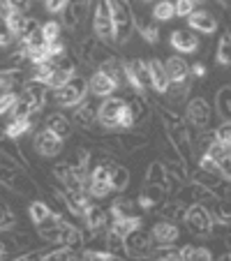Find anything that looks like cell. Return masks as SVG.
Returning a JSON list of instances; mask_svg holds the SVG:
<instances>
[{
	"mask_svg": "<svg viewBox=\"0 0 231 261\" xmlns=\"http://www.w3.org/2000/svg\"><path fill=\"white\" fill-rule=\"evenodd\" d=\"M37 111H35L33 107H30L25 99H16V104H14V109L10 111V118H30V116H35Z\"/></svg>",
	"mask_w": 231,
	"mask_h": 261,
	"instance_id": "obj_48",
	"label": "cell"
},
{
	"mask_svg": "<svg viewBox=\"0 0 231 261\" xmlns=\"http://www.w3.org/2000/svg\"><path fill=\"white\" fill-rule=\"evenodd\" d=\"M226 155H229V158H231V143H229V146H226Z\"/></svg>",
	"mask_w": 231,
	"mask_h": 261,
	"instance_id": "obj_60",
	"label": "cell"
},
{
	"mask_svg": "<svg viewBox=\"0 0 231 261\" xmlns=\"http://www.w3.org/2000/svg\"><path fill=\"white\" fill-rule=\"evenodd\" d=\"M42 33H44L46 42H58L60 33H63V23L60 21H46V23H42Z\"/></svg>",
	"mask_w": 231,
	"mask_h": 261,
	"instance_id": "obj_47",
	"label": "cell"
},
{
	"mask_svg": "<svg viewBox=\"0 0 231 261\" xmlns=\"http://www.w3.org/2000/svg\"><path fill=\"white\" fill-rule=\"evenodd\" d=\"M152 211L160 215V220H171V222H183L187 213V203H183L181 199L176 197H167L162 203L152 208Z\"/></svg>",
	"mask_w": 231,
	"mask_h": 261,
	"instance_id": "obj_21",
	"label": "cell"
},
{
	"mask_svg": "<svg viewBox=\"0 0 231 261\" xmlns=\"http://www.w3.org/2000/svg\"><path fill=\"white\" fill-rule=\"evenodd\" d=\"M150 259L176 261V259H181V247H176L173 243H158V245L150 250Z\"/></svg>",
	"mask_w": 231,
	"mask_h": 261,
	"instance_id": "obj_38",
	"label": "cell"
},
{
	"mask_svg": "<svg viewBox=\"0 0 231 261\" xmlns=\"http://www.w3.org/2000/svg\"><path fill=\"white\" fill-rule=\"evenodd\" d=\"M28 79L21 67H3L0 69V93L5 90H19L21 84Z\"/></svg>",
	"mask_w": 231,
	"mask_h": 261,
	"instance_id": "obj_28",
	"label": "cell"
},
{
	"mask_svg": "<svg viewBox=\"0 0 231 261\" xmlns=\"http://www.w3.org/2000/svg\"><path fill=\"white\" fill-rule=\"evenodd\" d=\"M97 97H93V95H88V97L84 99V102H79L76 107L72 109V123L76 125V127L81 129H93V125L97 123Z\"/></svg>",
	"mask_w": 231,
	"mask_h": 261,
	"instance_id": "obj_13",
	"label": "cell"
},
{
	"mask_svg": "<svg viewBox=\"0 0 231 261\" xmlns=\"http://www.w3.org/2000/svg\"><path fill=\"white\" fill-rule=\"evenodd\" d=\"M0 185H5L7 190L21 194V197H28V199L40 197L37 182L25 173L23 167H0Z\"/></svg>",
	"mask_w": 231,
	"mask_h": 261,
	"instance_id": "obj_3",
	"label": "cell"
},
{
	"mask_svg": "<svg viewBox=\"0 0 231 261\" xmlns=\"http://www.w3.org/2000/svg\"><path fill=\"white\" fill-rule=\"evenodd\" d=\"M49 90L51 88L44 84V81L28 76V79L21 84V88H19V97L25 99V102H28L30 107L40 114L42 109H44V104H46V95H49Z\"/></svg>",
	"mask_w": 231,
	"mask_h": 261,
	"instance_id": "obj_11",
	"label": "cell"
},
{
	"mask_svg": "<svg viewBox=\"0 0 231 261\" xmlns=\"http://www.w3.org/2000/svg\"><path fill=\"white\" fill-rule=\"evenodd\" d=\"M213 137H215V141H220V143H224V146H229V143H231V120H222V123L215 127Z\"/></svg>",
	"mask_w": 231,
	"mask_h": 261,
	"instance_id": "obj_50",
	"label": "cell"
},
{
	"mask_svg": "<svg viewBox=\"0 0 231 261\" xmlns=\"http://www.w3.org/2000/svg\"><path fill=\"white\" fill-rule=\"evenodd\" d=\"M5 16H7V23H10L12 33H14V37L21 33V28H23L25 23V14L21 10H14V7H7L5 10Z\"/></svg>",
	"mask_w": 231,
	"mask_h": 261,
	"instance_id": "obj_45",
	"label": "cell"
},
{
	"mask_svg": "<svg viewBox=\"0 0 231 261\" xmlns=\"http://www.w3.org/2000/svg\"><path fill=\"white\" fill-rule=\"evenodd\" d=\"M104 247H107V250L113 254V259H127L125 238L120 236V233L111 231V229H107V233H104Z\"/></svg>",
	"mask_w": 231,
	"mask_h": 261,
	"instance_id": "obj_33",
	"label": "cell"
},
{
	"mask_svg": "<svg viewBox=\"0 0 231 261\" xmlns=\"http://www.w3.org/2000/svg\"><path fill=\"white\" fill-rule=\"evenodd\" d=\"M183 224H185V229L192 236H197V238L213 236V229H215V220H213L211 208L203 206V203H192V206H187Z\"/></svg>",
	"mask_w": 231,
	"mask_h": 261,
	"instance_id": "obj_5",
	"label": "cell"
},
{
	"mask_svg": "<svg viewBox=\"0 0 231 261\" xmlns=\"http://www.w3.org/2000/svg\"><path fill=\"white\" fill-rule=\"evenodd\" d=\"M123 104H125V97H113V95L104 97L97 109V123L104 129H118V114L123 109Z\"/></svg>",
	"mask_w": 231,
	"mask_h": 261,
	"instance_id": "obj_16",
	"label": "cell"
},
{
	"mask_svg": "<svg viewBox=\"0 0 231 261\" xmlns=\"http://www.w3.org/2000/svg\"><path fill=\"white\" fill-rule=\"evenodd\" d=\"M143 3H152V0H143Z\"/></svg>",
	"mask_w": 231,
	"mask_h": 261,
	"instance_id": "obj_62",
	"label": "cell"
},
{
	"mask_svg": "<svg viewBox=\"0 0 231 261\" xmlns=\"http://www.w3.org/2000/svg\"><path fill=\"white\" fill-rule=\"evenodd\" d=\"M169 44L178 54H194V51H199L201 40H199V33H194L192 28H178L169 35Z\"/></svg>",
	"mask_w": 231,
	"mask_h": 261,
	"instance_id": "obj_17",
	"label": "cell"
},
{
	"mask_svg": "<svg viewBox=\"0 0 231 261\" xmlns=\"http://www.w3.org/2000/svg\"><path fill=\"white\" fill-rule=\"evenodd\" d=\"M226 3H229V5H231V0H226Z\"/></svg>",
	"mask_w": 231,
	"mask_h": 261,
	"instance_id": "obj_63",
	"label": "cell"
},
{
	"mask_svg": "<svg viewBox=\"0 0 231 261\" xmlns=\"http://www.w3.org/2000/svg\"><path fill=\"white\" fill-rule=\"evenodd\" d=\"M215 107L222 120H231V86L220 88V93L215 95Z\"/></svg>",
	"mask_w": 231,
	"mask_h": 261,
	"instance_id": "obj_41",
	"label": "cell"
},
{
	"mask_svg": "<svg viewBox=\"0 0 231 261\" xmlns=\"http://www.w3.org/2000/svg\"><path fill=\"white\" fill-rule=\"evenodd\" d=\"M148 65V72H150V84H152V90L158 95H164L169 90V76H167V69H164V63L160 58H148L146 60Z\"/></svg>",
	"mask_w": 231,
	"mask_h": 261,
	"instance_id": "obj_22",
	"label": "cell"
},
{
	"mask_svg": "<svg viewBox=\"0 0 231 261\" xmlns=\"http://www.w3.org/2000/svg\"><path fill=\"white\" fill-rule=\"evenodd\" d=\"M224 259H231V247H229V252L224 254Z\"/></svg>",
	"mask_w": 231,
	"mask_h": 261,
	"instance_id": "obj_61",
	"label": "cell"
},
{
	"mask_svg": "<svg viewBox=\"0 0 231 261\" xmlns=\"http://www.w3.org/2000/svg\"><path fill=\"white\" fill-rule=\"evenodd\" d=\"M143 224L141 215H130V217H113L111 222H109V229L116 233H120V236H127L130 231H134V229H139Z\"/></svg>",
	"mask_w": 231,
	"mask_h": 261,
	"instance_id": "obj_31",
	"label": "cell"
},
{
	"mask_svg": "<svg viewBox=\"0 0 231 261\" xmlns=\"http://www.w3.org/2000/svg\"><path fill=\"white\" fill-rule=\"evenodd\" d=\"M203 76H208V67L201 63V60L190 65V79H203Z\"/></svg>",
	"mask_w": 231,
	"mask_h": 261,
	"instance_id": "obj_53",
	"label": "cell"
},
{
	"mask_svg": "<svg viewBox=\"0 0 231 261\" xmlns=\"http://www.w3.org/2000/svg\"><path fill=\"white\" fill-rule=\"evenodd\" d=\"M72 76H76V74H72V72H67V69H60L58 65H54V60H51V67H49V74H46L44 79V84L49 86L51 90H56V88H60V86H65Z\"/></svg>",
	"mask_w": 231,
	"mask_h": 261,
	"instance_id": "obj_35",
	"label": "cell"
},
{
	"mask_svg": "<svg viewBox=\"0 0 231 261\" xmlns=\"http://www.w3.org/2000/svg\"><path fill=\"white\" fill-rule=\"evenodd\" d=\"M104 148H109L111 153L120 150V153H137L150 146V137L143 132H132V129H120L118 134H109V137L99 139Z\"/></svg>",
	"mask_w": 231,
	"mask_h": 261,
	"instance_id": "obj_4",
	"label": "cell"
},
{
	"mask_svg": "<svg viewBox=\"0 0 231 261\" xmlns=\"http://www.w3.org/2000/svg\"><path fill=\"white\" fill-rule=\"evenodd\" d=\"M28 213H30V220H33L35 224H40V222H44L49 215H54V208L37 197V199H33V201H30Z\"/></svg>",
	"mask_w": 231,
	"mask_h": 261,
	"instance_id": "obj_40",
	"label": "cell"
},
{
	"mask_svg": "<svg viewBox=\"0 0 231 261\" xmlns=\"http://www.w3.org/2000/svg\"><path fill=\"white\" fill-rule=\"evenodd\" d=\"M215 58H217V65L222 67H231V33L224 30L217 42V49H215Z\"/></svg>",
	"mask_w": 231,
	"mask_h": 261,
	"instance_id": "obj_39",
	"label": "cell"
},
{
	"mask_svg": "<svg viewBox=\"0 0 231 261\" xmlns=\"http://www.w3.org/2000/svg\"><path fill=\"white\" fill-rule=\"evenodd\" d=\"M125 250H127V259H150L152 233L146 231L143 227L130 231L125 236Z\"/></svg>",
	"mask_w": 231,
	"mask_h": 261,
	"instance_id": "obj_9",
	"label": "cell"
},
{
	"mask_svg": "<svg viewBox=\"0 0 231 261\" xmlns=\"http://www.w3.org/2000/svg\"><path fill=\"white\" fill-rule=\"evenodd\" d=\"M213 252L203 245H194V261H201V259H211Z\"/></svg>",
	"mask_w": 231,
	"mask_h": 261,
	"instance_id": "obj_56",
	"label": "cell"
},
{
	"mask_svg": "<svg viewBox=\"0 0 231 261\" xmlns=\"http://www.w3.org/2000/svg\"><path fill=\"white\" fill-rule=\"evenodd\" d=\"M109 222H111V215H109V208H102V206H95L90 203L88 211L84 215V224H86V238H93V236H99L109 229Z\"/></svg>",
	"mask_w": 231,
	"mask_h": 261,
	"instance_id": "obj_15",
	"label": "cell"
},
{
	"mask_svg": "<svg viewBox=\"0 0 231 261\" xmlns=\"http://www.w3.org/2000/svg\"><path fill=\"white\" fill-rule=\"evenodd\" d=\"M173 10H176V16L187 19L192 12L197 10V3L194 0H173Z\"/></svg>",
	"mask_w": 231,
	"mask_h": 261,
	"instance_id": "obj_51",
	"label": "cell"
},
{
	"mask_svg": "<svg viewBox=\"0 0 231 261\" xmlns=\"http://www.w3.org/2000/svg\"><path fill=\"white\" fill-rule=\"evenodd\" d=\"M164 69H167V76L171 84L190 79V65H187L185 58H181V56H169V58L164 60Z\"/></svg>",
	"mask_w": 231,
	"mask_h": 261,
	"instance_id": "obj_26",
	"label": "cell"
},
{
	"mask_svg": "<svg viewBox=\"0 0 231 261\" xmlns=\"http://www.w3.org/2000/svg\"><path fill=\"white\" fill-rule=\"evenodd\" d=\"M139 203L134 199H127V197H118L113 203H109V215L113 217H130V215H139Z\"/></svg>",
	"mask_w": 231,
	"mask_h": 261,
	"instance_id": "obj_30",
	"label": "cell"
},
{
	"mask_svg": "<svg viewBox=\"0 0 231 261\" xmlns=\"http://www.w3.org/2000/svg\"><path fill=\"white\" fill-rule=\"evenodd\" d=\"M113 19V44L125 46L134 33V12L130 0H107Z\"/></svg>",
	"mask_w": 231,
	"mask_h": 261,
	"instance_id": "obj_2",
	"label": "cell"
},
{
	"mask_svg": "<svg viewBox=\"0 0 231 261\" xmlns=\"http://www.w3.org/2000/svg\"><path fill=\"white\" fill-rule=\"evenodd\" d=\"M7 3H10V7H14V10H21V12L30 10V0H7Z\"/></svg>",
	"mask_w": 231,
	"mask_h": 261,
	"instance_id": "obj_58",
	"label": "cell"
},
{
	"mask_svg": "<svg viewBox=\"0 0 231 261\" xmlns=\"http://www.w3.org/2000/svg\"><path fill=\"white\" fill-rule=\"evenodd\" d=\"M199 169H206V171H220V162L213 160L211 155H201V158H199Z\"/></svg>",
	"mask_w": 231,
	"mask_h": 261,
	"instance_id": "obj_54",
	"label": "cell"
},
{
	"mask_svg": "<svg viewBox=\"0 0 231 261\" xmlns=\"http://www.w3.org/2000/svg\"><path fill=\"white\" fill-rule=\"evenodd\" d=\"M181 261H194V245L181 247Z\"/></svg>",
	"mask_w": 231,
	"mask_h": 261,
	"instance_id": "obj_57",
	"label": "cell"
},
{
	"mask_svg": "<svg viewBox=\"0 0 231 261\" xmlns=\"http://www.w3.org/2000/svg\"><path fill=\"white\" fill-rule=\"evenodd\" d=\"M93 33L97 40L113 44V19L107 0H97L93 12Z\"/></svg>",
	"mask_w": 231,
	"mask_h": 261,
	"instance_id": "obj_10",
	"label": "cell"
},
{
	"mask_svg": "<svg viewBox=\"0 0 231 261\" xmlns=\"http://www.w3.org/2000/svg\"><path fill=\"white\" fill-rule=\"evenodd\" d=\"M213 118H215V111H213L211 102L203 97H192L185 107V120L190 125H194L197 129L206 132L213 125Z\"/></svg>",
	"mask_w": 231,
	"mask_h": 261,
	"instance_id": "obj_7",
	"label": "cell"
},
{
	"mask_svg": "<svg viewBox=\"0 0 231 261\" xmlns=\"http://www.w3.org/2000/svg\"><path fill=\"white\" fill-rule=\"evenodd\" d=\"M44 127H49L54 134H58L60 139H69L74 134V123L67 118L65 114H60V111H54V114H49L46 116V120H44Z\"/></svg>",
	"mask_w": 231,
	"mask_h": 261,
	"instance_id": "obj_25",
	"label": "cell"
},
{
	"mask_svg": "<svg viewBox=\"0 0 231 261\" xmlns=\"http://www.w3.org/2000/svg\"><path fill=\"white\" fill-rule=\"evenodd\" d=\"M167 197H169V192L162 188V185L146 182V185L141 188V192H139V197H137V203L143 213H152V208L158 206V203H162Z\"/></svg>",
	"mask_w": 231,
	"mask_h": 261,
	"instance_id": "obj_20",
	"label": "cell"
},
{
	"mask_svg": "<svg viewBox=\"0 0 231 261\" xmlns=\"http://www.w3.org/2000/svg\"><path fill=\"white\" fill-rule=\"evenodd\" d=\"M5 129L12 139L25 137L28 132L35 129V116H30V118H10V123L5 125Z\"/></svg>",
	"mask_w": 231,
	"mask_h": 261,
	"instance_id": "obj_34",
	"label": "cell"
},
{
	"mask_svg": "<svg viewBox=\"0 0 231 261\" xmlns=\"http://www.w3.org/2000/svg\"><path fill=\"white\" fill-rule=\"evenodd\" d=\"M74 54H76V60H81L84 65H88V67H93V69H99L102 65L120 58L109 42L97 40L95 35L93 37H81V40L74 44Z\"/></svg>",
	"mask_w": 231,
	"mask_h": 261,
	"instance_id": "obj_1",
	"label": "cell"
},
{
	"mask_svg": "<svg viewBox=\"0 0 231 261\" xmlns=\"http://www.w3.org/2000/svg\"><path fill=\"white\" fill-rule=\"evenodd\" d=\"M16 227V213L7 201H0V231H12Z\"/></svg>",
	"mask_w": 231,
	"mask_h": 261,
	"instance_id": "obj_44",
	"label": "cell"
},
{
	"mask_svg": "<svg viewBox=\"0 0 231 261\" xmlns=\"http://www.w3.org/2000/svg\"><path fill=\"white\" fill-rule=\"evenodd\" d=\"M33 146L42 158H58L63 153V139L54 134L49 127H40L33 137Z\"/></svg>",
	"mask_w": 231,
	"mask_h": 261,
	"instance_id": "obj_12",
	"label": "cell"
},
{
	"mask_svg": "<svg viewBox=\"0 0 231 261\" xmlns=\"http://www.w3.org/2000/svg\"><path fill=\"white\" fill-rule=\"evenodd\" d=\"M69 0H44V5L46 10L51 12V14H63V10L67 7Z\"/></svg>",
	"mask_w": 231,
	"mask_h": 261,
	"instance_id": "obj_55",
	"label": "cell"
},
{
	"mask_svg": "<svg viewBox=\"0 0 231 261\" xmlns=\"http://www.w3.org/2000/svg\"><path fill=\"white\" fill-rule=\"evenodd\" d=\"M109 176H111V190L113 192H125L130 188V169L125 164H118V162H111L109 164Z\"/></svg>",
	"mask_w": 231,
	"mask_h": 261,
	"instance_id": "obj_29",
	"label": "cell"
},
{
	"mask_svg": "<svg viewBox=\"0 0 231 261\" xmlns=\"http://www.w3.org/2000/svg\"><path fill=\"white\" fill-rule=\"evenodd\" d=\"M190 90H192V79H187V81H178V84H169V90L164 95L171 102H183L185 95H190Z\"/></svg>",
	"mask_w": 231,
	"mask_h": 261,
	"instance_id": "obj_43",
	"label": "cell"
},
{
	"mask_svg": "<svg viewBox=\"0 0 231 261\" xmlns=\"http://www.w3.org/2000/svg\"><path fill=\"white\" fill-rule=\"evenodd\" d=\"M88 79L84 76H72L65 86L54 90V102L63 109H74L79 102H84L88 97Z\"/></svg>",
	"mask_w": 231,
	"mask_h": 261,
	"instance_id": "obj_6",
	"label": "cell"
},
{
	"mask_svg": "<svg viewBox=\"0 0 231 261\" xmlns=\"http://www.w3.org/2000/svg\"><path fill=\"white\" fill-rule=\"evenodd\" d=\"M16 99H19V90H5V93H0V116H10Z\"/></svg>",
	"mask_w": 231,
	"mask_h": 261,
	"instance_id": "obj_46",
	"label": "cell"
},
{
	"mask_svg": "<svg viewBox=\"0 0 231 261\" xmlns=\"http://www.w3.org/2000/svg\"><path fill=\"white\" fill-rule=\"evenodd\" d=\"M90 5L93 0H69L67 7L63 10V25L67 30H79L84 25V21L88 19L90 14Z\"/></svg>",
	"mask_w": 231,
	"mask_h": 261,
	"instance_id": "obj_14",
	"label": "cell"
},
{
	"mask_svg": "<svg viewBox=\"0 0 231 261\" xmlns=\"http://www.w3.org/2000/svg\"><path fill=\"white\" fill-rule=\"evenodd\" d=\"M130 104V109H132V116H134V127H139V125H143L148 120V104L146 99L141 97V95H132V97H125Z\"/></svg>",
	"mask_w": 231,
	"mask_h": 261,
	"instance_id": "obj_37",
	"label": "cell"
},
{
	"mask_svg": "<svg viewBox=\"0 0 231 261\" xmlns=\"http://www.w3.org/2000/svg\"><path fill=\"white\" fill-rule=\"evenodd\" d=\"M176 16V10H173V3L171 0H158L152 5V19L164 23V21H171Z\"/></svg>",
	"mask_w": 231,
	"mask_h": 261,
	"instance_id": "obj_42",
	"label": "cell"
},
{
	"mask_svg": "<svg viewBox=\"0 0 231 261\" xmlns=\"http://www.w3.org/2000/svg\"><path fill=\"white\" fill-rule=\"evenodd\" d=\"M86 190L93 199H104L113 192L111 190V176H109V164H97L95 162L88 171V182Z\"/></svg>",
	"mask_w": 231,
	"mask_h": 261,
	"instance_id": "obj_8",
	"label": "cell"
},
{
	"mask_svg": "<svg viewBox=\"0 0 231 261\" xmlns=\"http://www.w3.org/2000/svg\"><path fill=\"white\" fill-rule=\"evenodd\" d=\"M190 180H192V182H199V185H203V188H208V190H215V192L222 197V185H224L226 178L222 176L220 171H206V169H194V171L190 173Z\"/></svg>",
	"mask_w": 231,
	"mask_h": 261,
	"instance_id": "obj_24",
	"label": "cell"
},
{
	"mask_svg": "<svg viewBox=\"0 0 231 261\" xmlns=\"http://www.w3.org/2000/svg\"><path fill=\"white\" fill-rule=\"evenodd\" d=\"M213 213V220L220 227H231V201L229 199H217L213 206H208Z\"/></svg>",
	"mask_w": 231,
	"mask_h": 261,
	"instance_id": "obj_36",
	"label": "cell"
},
{
	"mask_svg": "<svg viewBox=\"0 0 231 261\" xmlns=\"http://www.w3.org/2000/svg\"><path fill=\"white\" fill-rule=\"evenodd\" d=\"M37 28H40V23H37L33 16H25V23H23V28H21V33L16 35V40H19V42H25Z\"/></svg>",
	"mask_w": 231,
	"mask_h": 261,
	"instance_id": "obj_52",
	"label": "cell"
},
{
	"mask_svg": "<svg viewBox=\"0 0 231 261\" xmlns=\"http://www.w3.org/2000/svg\"><path fill=\"white\" fill-rule=\"evenodd\" d=\"M146 182H152V185H162L167 190V182H169V171H167V164L162 160H155V162L148 164L146 169Z\"/></svg>",
	"mask_w": 231,
	"mask_h": 261,
	"instance_id": "obj_32",
	"label": "cell"
},
{
	"mask_svg": "<svg viewBox=\"0 0 231 261\" xmlns=\"http://www.w3.org/2000/svg\"><path fill=\"white\" fill-rule=\"evenodd\" d=\"M152 241L155 243H176L181 236V229H178V222L171 220H160L155 227H152Z\"/></svg>",
	"mask_w": 231,
	"mask_h": 261,
	"instance_id": "obj_27",
	"label": "cell"
},
{
	"mask_svg": "<svg viewBox=\"0 0 231 261\" xmlns=\"http://www.w3.org/2000/svg\"><path fill=\"white\" fill-rule=\"evenodd\" d=\"M134 28H137V33L141 35L148 44H158V40H160V21L152 19V14L150 16L148 14L134 16Z\"/></svg>",
	"mask_w": 231,
	"mask_h": 261,
	"instance_id": "obj_23",
	"label": "cell"
},
{
	"mask_svg": "<svg viewBox=\"0 0 231 261\" xmlns=\"http://www.w3.org/2000/svg\"><path fill=\"white\" fill-rule=\"evenodd\" d=\"M12 42H14V33H12L10 23H7L5 12H0V46L5 49V46H10Z\"/></svg>",
	"mask_w": 231,
	"mask_h": 261,
	"instance_id": "obj_49",
	"label": "cell"
},
{
	"mask_svg": "<svg viewBox=\"0 0 231 261\" xmlns=\"http://www.w3.org/2000/svg\"><path fill=\"white\" fill-rule=\"evenodd\" d=\"M116 88H118L116 81H113L104 69H93V74H90V79H88V93L93 95V97L104 99L116 93Z\"/></svg>",
	"mask_w": 231,
	"mask_h": 261,
	"instance_id": "obj_18",
	"label": "cell"
},
{
	"mask_svg": "<svg viewBox=\"0 0 231 261\" xmlns=\"http://www.w3.org/2000/svg\"><path fill=\"white\" fill-rule=\"evenodd\" d=\"M222 243H226V245L231 247V231H226L224 236H222Z\"/></svg>",
	"mask_w": 231,
	"mask_h": 261,
	"instance_id": "obj_59",
	"label": "cell"
},
{
	"mask_svg": "<svg viewBox=\"0 0 231 261\" xmlns=\"http://www.w3.org/2000/svg\"><path fill=\"white\" fill-rule=\"evenodd\" d=\"M187 23H190V28L194 30V33H201V35H213L217 33V16L215 12L206 10V7H201V10H194L190 16H187Z\"/></svg>",
	"mask_w": 231,
	"mask_h": 261,
	"instance_id": "obj_19",
	"label": "cell"
}]
</instances>
